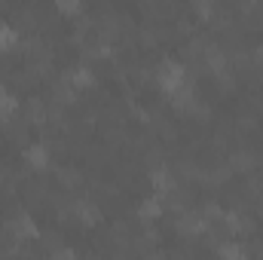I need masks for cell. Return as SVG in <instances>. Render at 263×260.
<instances>
[{
  "label": "cell",
  "mask_w": 263,
  "mask_h": 260,
  "mask_svg": "<svg viewBox=\"0 0 263 260\" xmlns=\"http://www.w3.org/2000/svg\"><path fill=\"white\" fill-rule=\"evenodd\" d=\"M159 86H162L165 92H178V89L184 86V65L168 62V65L159 70Z\"/></svg>",
  "instance_id": "cell-1"
},
{
  "label": "cell",
  "mask_w": 263,
  "mask_h": 260,
  "mask_svg": "<svg viewBox=\"0 0 263 260\" xmlns=\"http://www.w3.org/2000/svg\"><path fill=\"white\" fill-rule=\"evenodd\" d=\"M15 233H18V239H31V236H37V230H34V224H31V217H18Z\"/></svg>",
  "instance_id": "cell-2"
},
{
  "label": "cell",
  "mask_w": 263,
  "mask_h": 260,
  "mask_svg": "<svg viewBox=\"0 0 263 260\" xmlns=\"http://www.w3.org/2000/svg\"><path fill=\"white\" fill-rule=\"evenodd\" d=\"M12 110H15V101H12V95L0 86V117H9Z\"/></svg>",
  "instance_id": "cell-3"
},
{
  "label": "cell",
  "mask_w": 263,
  "mask_h": 260,
  "mask_svg": "<svg viewBox=\"0 0 263 260\" xmlns=\"http://www.w3.org/2000/svg\"><path fill=\"white\" fill-rule=\"evenodd\" d=\"M12 43H15V34H12V28L0 25V52H6V49H9Z\"/></svg>",
  "instance_id": "cell-4"
},
{
  "label": "cell",
  "mask_w": 263,
  "mask_h": 260,
  "mask_svg": "<svg viewBox=\"0 0 263 260\" xmlns=\"http://www.w3.org/2000/svg\"><path fill=\"white\" fill-rule=\"evenodd\" d=\"M89 83H92L89 70H77V73H73V86H77V89H83V86H89Z\"/></svg>",
  "instance_id": "cell-5"
},
{
  "label": "cell",
  "mask_w": 263,
  "mask_h": 260,
  "mask_svg": "<svg viewBox=\"0 0 263 260\" xmlns=\"http://www.w3.org/2000/svg\"><path fill=\"white\" fill-rule=\"evenodd\" d=\"M59 9H65L67 15H73L80 9V0H59Z\"/></svg>",
  "instance_id": "cell-6"
},
{
  "label": "cell",
  "mask_w": 263,
  "mask_h": 260,
  "mask_svg": "<svg viewBox=\"0 0 263 260\" xmlns=\"http://www.w3.org/2000/svg\"><path fill=\"white\" fill-rule=\"evenodd\" d=\"M28 159H31L34 165H43V159H46V156H43V150L37 147V150H31V153H28Z\"/></svg>",
  "instance_id": "cell-7"
},
{
  "label": "cell",
  "mask_w": 263,
  "mask_h": 260,
  "mask_svg": "<svg viewBox=\"0 0 263 260\" xmlns=\"http://www.w3.org/2000/svg\"><path fill=\"white\" fill-rule=\"evenodd\" d=\"M144 214H147V217L159 214V202H147V205H144Z\"/></svg>",
  "instance_id": "cell-8"
}]
</instances>
